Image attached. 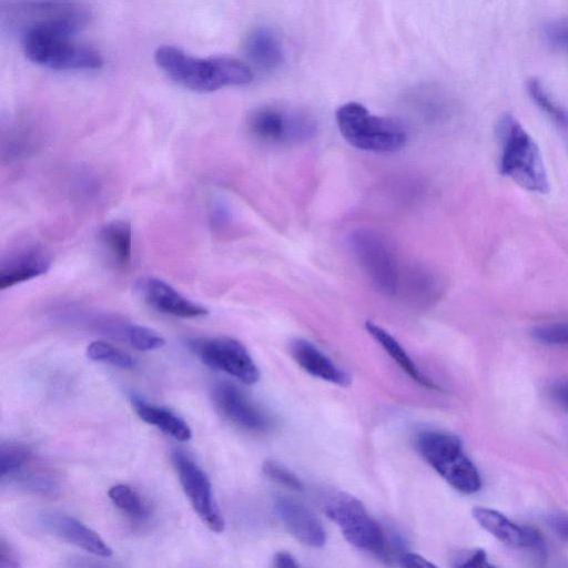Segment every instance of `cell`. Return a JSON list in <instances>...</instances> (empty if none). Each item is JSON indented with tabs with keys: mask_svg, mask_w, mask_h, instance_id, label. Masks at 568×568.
Masks as SVG:
<instances>
[{
	"mask_svg": "<svg viewBox=\"0 0 568 568\" xmlns=\"http://www.w3.org/2000/svg\"><path fill=\"white\" fill-rule=\"evenodd\" d=\"M154 60L175 83L195 92H213L253 80L251 67L230 55L199 58L174 45H161Z\"/></svg>",
	"mask_w": 568,
	"mask_h": 568,
	"instance_id": "obj_1",
	"label": "cell"
},
{
	"mask_svg": "<svg viewBox=\"0 0 568 568\" xmlns=\"http://www.w3.org/2000/svg\"><path fill=\"white\" fill-rule=\"evenodd\" d=\"M75 32L57 27L24 30L21 45L26 57L39 65L61 71L97 70L103 59L94 49L73 40Z\"/></svg>",
	"mask_w": 568,
	"mask_h": 568,
	"instance_id": "obj_2",
	"label": "cell"
},
{
	"mask_svg": "<svg viewBox=\"0 0 568 568\" xmlns=\"http://www.w3.org/2000/svg\"><path fill=\"white\" fill-rule=\"evenodd\" d=\"M501 145L500 171L530 192L546 193L549 189L540 150L534 139L511 114L497 122Z\"/></svg>",
	"mask_w": 568,
	"mask_h": 568,
	"instance_id": "obj_3",
	"label": "cell"
},
{
	"mask_svg": "<svg viewBox=\"0 0 568 568\" xmlns=\"http://www.w3.org/2000/svg\"><path fill=\"white\" fill-rule=\"evenodd\" d=\"M335 118L343 138L356 149L388 153L400 150L406 143L407 134L399 122L372 114L361 103L341 105Z\"/></svg>",
	"mask_w": 568,
	"mask_h": 568,
	"instance_id": "obj_4",
	"label": "cell"
},
{
	"mask_svg": "<svg viewBox=\"0 0 568 568\" xmlns=\"http://www.w3.org/2000/svg\"><path fill=\"white\" fill-rule=\"evenodd\" d=\"M416 448L456 490L469 495L480 489V475L455 435L438 430L423 432L416 438Z\"/></svg>",
	"mask_w": 568,
	"mask_h": 568,
	"instance_id": "obj_5",
	"label": "cell"
},
{
	"mask_svg": "<svg viewBox=\"0 0 568 568\" xmlns=\"http://www.w3.org/2000/svg\"><path fill=\"white\" fill-rule=\"evenodd\" d=\"M250 133L260 142L284 146L311 139L316 123L307 113L278 105H263L247 118Z\"/></svg>",
	"mask_w": 568,
	"mask_h": 568,
	"instance_id": "obj_6",
	"label": "cell"
},
{
	"mask_svg": "<svg viewBox=\"0 0 568 568\" xmlns=\"http://www.w3.org/2000/svg\"><path fill=\"white\" fill-rule=\"evenodd\" d=\"M323 509L349 544L372 552L383 550V530L356 497L341 491L333 493L326 498Z\"/></svg>",
	"mask_w": 568,
	"mask_h": 568,
	"instance_id": "obj_7",
	"label": "cell"
},
{
	"mask_svg": "<svg viewBox=\"0 0 568 568\" xmlns=\"http://www.w3.org/2000/svg\"><path fill=\"white\" fill-rule=\"evenodd\" d=\"M172 464L192 508L214 532L224 530V519L215 503L212 485L204 470L184 452L172 453Z\"/></svg>",
	"mask_w": 568,
	"mask_h": 568,
	"instance_id": "obj_8",
	"label": "cell"
},
{
	"mask_svg": "<svg viewBox=\"0 0 568 568\" xmlns=\"http://www.w3.org/2000/svg\"><path fill=\"white\" fill-rule=\"evenodd\" d=\"M190 347L205 365L223 371L244 384H254L260 378L258 368L246 347L235 338L193 339Z\"/></svg>",
	"mask_w": 568,
	"mask_h": 568,
	"instance_id": "obj_9",
	"label": "cell"
},
{
	"mask_svg": "<svg viewBox=\"0 0 568 568\" xmlns=\"http://www.w3.org/2000/svg\"><path fill=\"white\" fill-rule=\"evenodd\" d=\"M349 245L361 267L374 285L383 293H396L397 263L383 239L369 230H357L351 234Z\"/></svg>",
	"mask_w": 568,
	"mask_h": 568,
	"instance_id": "obj_10",
	"label": "cell"
},
{
	"mask_svg": "<svg viewBox=\"0 0 568 568\" xmlns=\"http://www.w3.org/2000/svg\"><path fill=\"white\" fill-rule=\"evenodd\" d=\"M471 514L479 526L503 544L511 548L525 549L538 555L545 554L546 547L544 539L534 528L519 526L509 520L501 513L490 508L475 507Z\"/></svg>",
	"mask_w": 568,
	"mask_h": 568,
	"instance_id": "obj_11",
	"label": "cell"
},
{
	"mask_svg": "<svg viewBox=\"0 0 568 568\" xmlns=\"http://www.w3.org/2000/svg\"><path fill=\"white\" fill-rule=\"evenodd\" d=\"M213 402L224 417L244 429L264 432L270 427L267 416L231 383L214 386Z\"/></svg>",
	"mask_w": 568,
	"mask_h": 568,
	"instance_id": "obj_12",
	"label": "cell"
},
{
	"mask_svg": "<svg viewBox=\"0 0 568 568\" xmlns=\"http://www.w3.org/2000/svg\"><path fill=\"white\" fill-rule=\"evenodd\" d=\"M135 290L145 303L156 311L182 318H194L207 315L203 305L195 303L163 280L143 277L135 284Z\"/></svg>",
	"mask_w": 568,
	"mask_h": 568,
	"instance_id": "obj_13",
	"label": "cell"
},
{
	"mask_svg": "<svg viewBox=\"0 0 568 568\" xmlns=\"http://www.w3.org/2000/svg\"><path fill=\"white\" fill-rule=\"evenodd\" d=\"M275 511L287 531L300 542L318 548L326 541L320 519L304 505L280 496L274 503Z\"/></svg>",
	"mask_w": 568,
	"mask_h": 568,
	"instance_id": "obj_14",
	"label": "cell"
},
{
	"mask_svg": "<svg viewBox=\"0 0 568 568\" xmlns=\"http://www.w3.org/2000/svg\"><path fill=\"white\" fill-rule=\"evenodd\" d=\"M40 524L49 532L90 554L104 558L112 555V549L100 535L74 517L60 513H44L40 517Z\"/></svg>",
	"mask_w": 568,
	"mask_h": 568,
	"instance_id": "obj_15",
	"label": "cell"
},
{
	"mask_svg": "<svg viewBox=\"0 0 568 568\" xmlns=\"http://www.w3.org/2000/svg\"><path fill=\"white\" fill-rule=\"evenodd\" d=\"M51 257L40 246H27L12 253L0 265V290L38 277L49 271Z\"/></svg>",
	"mask_w": 568,
	"mask_h": 568,
	"instance_id": "obj_16",
	"label": "cell"
},
{
	"mask_svg": "<svg viewBox=\"0 0 568 568\" xmlns=\"http://www.w3.org/2000/svg\"><path fill=\"white\" fill-rule=\"evenodd\" d=\"M290 352L295 362L308 374L338 386H348L352 378L315 345L303 338H295L290 344Z\"/></svg>",
	"mask_w": 568,
	"mask_h": 568,
	"instance_id": "obj_17",
	"label": "cell"
},
{
	"mask_svg": "<svg viewBox=\"0 0 568 568\" xmlns=\"http://www.w3.org/2000/svg\"><path fill=\"white\" fill-rule=\"evenodd\" d=\"M246 58L258 69L272 71L284 62V50L276 34L265 27L252 30L245 38Z\"/></svg>",
	"mask_w": 568,
	"mask_h": 568,
	"instance_id": "obj_18",
	"label": "cell"
},
{
	"mask_svg": "<svg viewBox=\"0 0 568 568\" xmlns=\"http://www.w3.org/2000/svg\"><path fill=\"white\" fill-rule=\"evenodd\" d=\"M131 405L136 415L145 423L155 426L179 442H187L192 437L189 425L172 410L148 403L133 395Z\"/></svg>",
	"mask_w": 568,
	"mask_h": 568,
	"instance_id": "obj_19",
	"label": "cell"
},
{
	"mask_svg": "<svg viewBox=\"0 0 568 568\" xmlns=\"http://www.w3.org/2000/svg\"><path fill=\"white\" fill-rule=\"evenodd\" d=\"M365 328L410 378L427 388L439 389L417 368L403 346L387 331L371 321L365 323Z\"/></svg>",
	"mask_w": 568,
	"mask_h": 568,
	"instance_id": "obj_20",
	"label": "cell"
},
{
	"mask_svg": "<svg viewBox=\"0 0 568 568\" xmlns=\"http://www.w3.org/2000/svg\"><path fill=\"white\" fill-rule=\"evenodd\" d=\"M106 252L119 268H126L132 260V227L123 220L108 223L100 231Z\"/></svg>",
	"mask_w": 568,
	"mask_h": 568,
	"instance_id": "obj_21",
	"label": "cell"
},
{
	"mask_svg": "<svg viewBox=\"0 0 568 568\" xmlns=\"http://www.w3.org/2000/svg\"><path fill=\"white\" fill-rule=\"evenodd\" d=\"M111 501L133 520H144L149 516V508L142 497L132 487L118 484L108 491Z\"/></svg>",
	"mask_w": 568,
	"mask_h": 568,
	"instance_id": "obj_22",
	"label": "cell"
},
{
	"mask_svg": "<svg viewBox=\"0 0 568 568\" xmlns=\"http://www.w3.org/2000/svg\"><path fill=\"white\" fill-rule=\"evenodd\" d=\"M32 460V453L28 446L17 442H6L0 446V476L1 479H12Z\"/></svg>",
	"mask_w": 568,
	"mask_h": 568,
	"instance_id": "obj_23",
	"label": "cell"
},
{
	"mask_svg": "<svg viewBox=\"0 0 568 568\" xmlns=\"http://www.w3.org/2000/svg\"><path fill=\"white\" fill-rule=\"evenodd\" d=\"M87 355L92 361L108 363L124 369L134 366V361L128 353L103 341L90 343L87 347Z\"/></svg>",
	"mask_w": 568,
	"mask_h": 568,
	"instance_id": "obj_24",
	"label": "cell"
},
{
	"mask_svg": "<svg viewBox=\"0 0 568 568\" xmlns=\"http://www.w3.org/2000/svg\"><path fill=\"white\" fill-rule=\"evenodd\" d=\"M123 333L131 346L138 351H153L165 344V339L158 332L143 325H126Z\"/></svg>",
	"mask_w": 568,
	"mask_h": 568,
	"instance_id": "obj_25",
	"label": "cell"
},
{
	"mask_svg": "<svg viewBox=\"0 0 568 568\" xmlns=\"http://www.w3.org/2000/svg\"><path fill=\"white\" fill-rule=\"evenodd\" d=\"M531 336L546 345L568 346V321L538 324L531 328Z\"/></svg>",
	"mask_w": 568,
	"mask_h": 568,
	"instance_id": "obj_26",
	"label": "cell"
},
{
	"mask_svg": "<svg viewBox=\"0 0 568 568\" xmlns=\"http://www.w3.org/2000/svg\"><path fill=\"white\" fill-rule=\"evenodd\" d=\"M262 469L267 478L277 484L298 491L304 488L303 483L295 474L274 460H266Z\"/></svg>",
	"mask_w": 568,
	"mask_h": 568,
	"instance_id": "obj_27",
	"label": "cell"
},
{
	"mask_svg": "<svg viewBox=\"0 0 568 568\" xmlns=\"http://www.w3.org/2000/svg\"><path fill=\"white\" fill-rule=\"evenodd\" d=\"M544 33L554 48L568 54V19L550 22L545 27Z\"/></svg>",
	"mask_w": 568,
	"mask_h": 568,
	"instance_id": "obj_28",
	"label": "cell"
},
{
	"mask_svg": "<svg viewBox=\"0 0 568 568\" xmlns=\"http://www.w3.org/2000/svg\"><path fill=\"white\" fill-rule=\"evenodd\" d=\"M457 561L454 564L455 567H466V568H487L491 565L488 562L487 554L483 549H476L466 555H462Z\"/></svg>",
	"mask_w": 568,
	"mask_h": 568,
	"instance_id": "obj_29",
	"label": "cell"
},
{
	"mask_svg": "<svg viewBox=\"0 0 568 568\" xmlns=\"http://www.w3.org/2000/svg\"><path fill=\"white\" fill-rule=\"evenodd\" d=\"M20 558L16 549L3 538L0 540V568H19Z\"/></svg>",
	"mask_w": 568,
	"mask_h": 568,
	"instance_id": "obj_30",
	"label": "cell"
},
{
	"mask_svg": "<svg viewBox=\"0 0 568 568\" xmlns=\"http://www.w3.org/2000/svg\"><path fill=\"white\" fill-rule=\"evenodd\" d=\"M547 524L549 528L555 531V534L568 540V515L549 516Z\"/></svg>",
	"mask_w": 568,
	"mask_h": 568,
	"instance_id": "obj_31",
	"label": "cell"
},
{
	"mask_svg": "<svg viewBox=\"0 0 568 568\" xmlns=\"http://www.w3.org/2000/svg\"><path fill=\"white\" fill-rule=\"evenodd\" d=\"M400 565L405 568H430L435 567L434 564L428 561L426 558L414 554V552H404L400 556Z\"/></svg>",
	"mask_w": 568,
	"mask_h": 568,
	"instance_id": "obj_32",
	"label": "cell"
},
{
	"mask_svg": "<svg viewBox=\"0 0 568 568\" xmlns=\"http://www.w3.org/2000/svg\"><path fill=\"white\" fill-rule=\"evenodd\" d=\"M550 392L554 399L568 410V381L556 382Z\"/></svg>",
	"mask_w": 568,
	"mask_h": 568,
	"instance_id": "obj_33",
	"label": "cell"
},
{
	"mask_svg": "<svg viewBox=\"0 0 568 568\" xmlns=\"http://www.w3.org/2000/svg\"><path fill=\"white\" fill-rule=\"evenodd\" d=\"M273 565L277 568H295L298 566L296 560L287 552H277L273 558Z\"/></svg>",
	"mask_w": 568,
	"mask_h": 568,
	"instance_id": "obj_34",
	"label": "cell"
},
{
	"mask_svg": "<svg viewBox=\"0 0 568 568\" xmlns=\"http://www.w3.org/2000/svg\"><path fill=\"white\" fill-rule=\"evenodd\" d=\"M560 129L565 131L568 135V116L566 118L565 122L561 124Z\"/></svg>",
	"mask_w": 568,
	"mask_h": 568,
	"instance_id": "obj_35",
	"label": "cell"
}]
</instances>
